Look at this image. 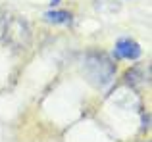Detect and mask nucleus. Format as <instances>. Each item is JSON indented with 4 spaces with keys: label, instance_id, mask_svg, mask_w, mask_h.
Returning <instances> with one entry per match:
<instances>
[{
    "label": "nucleus",
    "instance_id": "nucleus-1",
    "mask_svg": "<svg viewBox=\"0 0 152 142\" xmlns=\"http://www.w3.org/2000/svg\"><path fill=\"white\" fill-rule=\"evenodd\" d=\"M83 71H85L89 83L94 85L96 88L108 86L115 77L114 62H110L104 54H98V52H91L85 56V60H83Z\"/></svg>",
    "mask_w": 152,
    "mask_h": 142
},
{
    "label": "nucleus",
    "instance_id": "nucleus-4",
    "mask_svg": "<svg viewBox=\"0 0 152 142\" xmlns=\"http://www.w3.org/2000/svg\"><path fill=\"white\" fill-rule=\"evenodd\" d=\"M8 25H10V19H8V15L0 14V38H4V35L8 33Z\"/></svg>",
    "mask_w": 152,
    "mask_h": 142
},
{
    "label": "nucleus",
    "instance_id": "nucleus-3",
    "mask_svg": "<svg viewBox=\"0 0 152 142\" xmlns=\"http://www.w3.org/2000/svg\"><path fill=\"white\" fill-rule=\"evenodd\" d=\"M45 19L54 25H66V23L71 21V14L69 12H64V10H48L45 14Z\"/></svg>",
    "mask_w": 152,
    "mask_h": 142
},
{
    "label": "nucleus",
    "instance_id": "nucleus-5",
    "mask_svg": "<svg viewBox=\"0 0 152 142\" xmlns=\"http://www.w3.org/2000/svg\"><path fill=\"white\" fill-rule=\"evenodd\" d=\"M50 2H52V4H58V2H60V0H50Z\"/></svg>",
    "mask_w": 152,
    "mask_h": 142
},
{
    "label": "nucleus",
    "instance_id": "nucleus-2",
    "mask_svg": "<svg viewBox=\"0 0 152 142\" xmlns=\"http://www.w3.org/2000/svg\"><path fill=\"white\" fill-rule=\"evenodd\" d=\"M115 58H119V60H139L141 58V46L131 38H121L115 44Z\"/></svg>",
    "mask_w": 152,
    "mask_h": 142
}]
</instances>
